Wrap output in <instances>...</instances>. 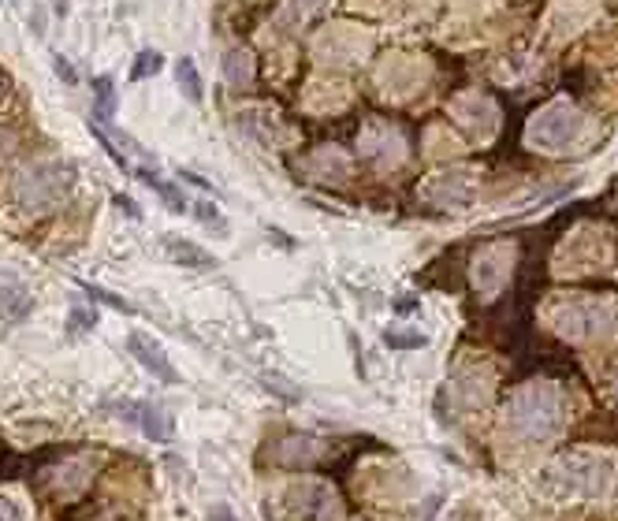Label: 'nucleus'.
Instances as JSON below:
<instances>
[{
  "mask_svg": "<svg viewBox=\"0 0 618 521\" xmlns=\"http://www.w3.org/2000/svg\"><path fill=\"white\" fill-rule=\"evenodd\" d=\"M614 324V313L600 302H574L570 310L559 313V331L574 335V340H585V335H600Z\"/></svg>",
  "mask_w": 618,
  "mask_h": 521,
  "instance_id": "423d86ee",
  "label": "nucleus"
},
{
  "mask_svg": "<svg viewBox=\"0 0 618 521\" xmlns=\"http://www.w3.org/2000/svg\"><path fill=\"white\" fill-rule=\"evenodd\" d=\"M86 294H89V298H98V302H105V305H112V310L131 313V305H127V302L116 298V294H108V291H101V287H86Z\"/></svg>",
  "mask_w": 618,
  "mask_h": 521,
  "instance_id": "aec40b11",
  "label": "nucleus"
},
{
  "mask_svg": "<svg viewBox=\"0 0 618 521\" xmlns=\"http://www.w3.org/2000/svg\"><path fill=\"white\" fill-rule=\"evenodd\" d=\"M116 205H119L123 212H127V217H131V220H142V212H138V205H135L131 198H123V194H119V198H116Z\"/></svg>",
  "mask_w": 618,
  "mask_h": 521,
  "instance_id": "393cba45",
  "label": "nucleus"
},
{
  "mask_svg": "<svg viewBox=\"0 0 618 521\" xmlns=\"http://www.w3.org/2000/svg\"><path fill=\"white\" fill-rule=\"evenodd\" d=\"M138 417H131V421H138L142 424V433L153 440V443H168L172 440V417L161 410V406H149V403H127Z\"/></svg>",
  "mask_w": 618,
  "mask_h": 521,
  "instance_id": "1a4fd4ad",
  "label": "nucleus"
},
{
  "mask_svg": "<svg viewBox=\"0 0 618 521\" xmlns=\"http://www.w3.org/2000/svg\"><path fill=\"white\" fill-rule=\"evenodd\" d=\"M127 350H131V358H138L142 369H145V373H153L157 380H164V384H175V380H179L175 365L168 361V354L161 350V343H153L149 335L131 331V335H127Z\"/></svg>",
  "mask_w": 618,
  "mask_h": 521,
  "instance_id": "0eeeda50",
  "label": "nucleus"
},
{
  "mask_svg": "<svg viewBox=\"0 0 618 521\" xmlns=\"http://www.w3.org/2000/svg\"><path fill=\"white\" fill-rule=\"evenodd\" d=\"M507 424L521 440H548L559 428V395L548 384H525L507 403Z\"/></svg>",
  "mask_w": 618,
  "mask_h": 521,
  "instance_id": "f03ea898",
  "label": "nucleus"
},
{
  "mask_svg": "<svg viewBox=\"0 0 618 521\" xmlns=\"http://www.w3.org/2000/svg\"><path fill=\"white\" fill-rule=\"evenodd\" d=\"M75 187V168L68 161H42L15 175L12 198L23 212H52Z\"/></svg>",
  "mask_w": 618,
  "mask_h": 521,
  "instance_id": "f257e3e1",
  "label": "nucleus"
},
{
  "mask_svg": "<svg viewBox=\"0 0 618 521\" xmlns=\"http://www.w3.org/2000/svg\"><path fill=\"white\" fill-rule=\"evenodd\" d=\"M585 131V116L577 105L570 101H551L548 108H540L529 127H525V138H529V145L537 149H548V153H563L570 149Z\"/></svg>",
  "mask_w": 618,
  "mask_h": 521,
  "instance_id": "20e7f679",
  "label": "nucleus"
},
{
  "mask_svg": "<svg viewBox=\"0 0 618 521\" xmlns=\"http://www.w3.org/2000/svg\"><path fill=\"white\" fill-rule=\"evenodd\" d=\"M52 68H56V75H60V79H64L68 86H75V82H79V75H75V68L68 64V56H60V52H52Z\"/></svg>",
  "mask_w": 618,
  "mask_h": 521,
  "instance_id": "4be33fe9",
  "label": "nucleus"
},
{
  "mask_svg": "<svg viewBox=\"0 0 618 521\" xmlns=\"http://www.w3.org/2000/svg\"><path fill=\"white\" fill-rule=\"evenodd\" d=\"M324 458V443L317 436H287L276 447V462L287 470H314Z\"/></svg>",
  "mask_w": 618,
  "mask_h": 521,
  "instance_id": "6e6552de",
  "label": "nucleus"
},
{
  "mask_svg": "<svg viewBox=\"0 0 618 521\" xmlns=\"http://www.w3.org/2000/svg\"><path fill=\"white\" fill-rule=\"evenodd\" d=\"M384 343L388 347H395V350H417V347H425V335H403V331H388L384 335Z\"/></svg>",
  "mask_w": 618,
  "mask_h": 521,
  "instance_id": "6ab92c4d",
  "label": "nucleus"
},
{
  "mask_svg": "<svg viewBox=\"0 0 618 521\" xmlns=\"http://www.w3.org/2000/svg\"><path fill=\"white\" fill-rule=\"evenodd\" d=\"M324 5H328V0H284V23L302 26V23H309L314 15H321Z\"/></svg>",
  "mask_w": 618,
  "mask_h": 521,
  "instance_id": "dca6fc26",
  "label": "nucleus"
},
{
  "mask_svg": "<svg viewBox=\"0 0 618 521\" xmlns=\"http://www.w3.org/2000/svg\"><path fill=\"white\" fill-rule=\"evenodd\" d=\"M94 94H98V112L94 119H108L116 112V89H112V75H98L94 82Z\"/></svg>",
  "mask_w": 618,
  "mask_h": 521,
  "instance_id": "f3484780",
  "label": "nucleus"
},
{
  "mask_svg": "<svg viewBox=\"0 0 618 521\" xmlns=\"http://www.w3.org/2000/svg\"><path fill=\"white\" fill-rule=\"evenodd\" d=\"M287 514L295 521H339V514H343V499H339V492L328 484V480H317V477H302L287 488Z\"/></svg>",
  "mask_w": 618,
  "mask_h": 521,
  "instance_id": "39448f33",
  "label": "nucleus"
},
{
  "mask_svg": "<svg viewBox=\"0 0 618 521\" xmlns=\"http://www.w3.org/2000/svg\"><path fill=\"white\" fill-rule=\"evenodd\" d=\"M71 324H75L79 331H82V328H94V324H98V313H82V310H75V313H71Z\"/></svg>",
  "mask_w": 618,
  "mask_h": 521,
  "instance_id": "b1692460",
  "label": "nucleus"
},
{
  "mask_svg": "<svg viewBox=\"0 0 618 521\" xmlns=\"http://www.w3.org/2000/svg\"><path fill=\"white\" fill-rule=\"evenodd\" d=\"M194 212H198V220H201V224H212V228H224V220H220V212H216V205H212V201H198V205H194Z\"/></svg>",
  "mask_w": 618,
  "mask_h": 521,
  "instance_id": "412c9836",
  "label": "nucleus"
},
{
  "mask_svg": "<svg viewBox=\"0 0 618 521\" xmlns=\"http://www.w3.org/2000/svg\"><path fill=\"white\" fill-rule=\"evenodd\" d=\"M503 284V250H484L477 257V287L481 294H492Z\"/></svg>",
  "mask_w": 618,
  "mask_h": 521,
  "instance_id": "9b49d317",
  "label": "nucleus"
},
{
  "mask_svg": "<svg viewBox=\"0 0 618 521\" xmlns=\"http://www.w3.org/2000/svg\"><path fill=\"white\" fill-rule=\"evenodd\" d=\"M135 175H138V179L145 182L149 191H157V194L164 198V205H168L172 212H187V209H191L187 201H183V198H179V194H175V191L168 187V182H161V175H157V172H149V168H135Z\"/></svg>",
  "mask_w": 618,
  "mask_h": 521,
  "instance_id": "2eb2a0df",
  "label": "nucleus"
},
{
  "mask_svg": "<svg viewBox=\"0 0 618 521\" xmlns=\"http://www.w3.org/2000/svg\"><path fill=\"white\" fill-rule=\"evenodd\" d=\"M175 79H179V86H183V94H187V101H191V105H201L205 86H201V75H198V68H194L191 56L175 60Z\"/></svg>",
  "mask_w": 618,
  "mask_h": 521,
  "instance_id": "4468645a",
  "label": "nucleus"
},
{
  "mask_svg": "<svg viewBox=\"0 0 618 521\" xmlns=\"http://www.w3.org/2000/svg\"><path fill=\"white\" fill-rule=\"evenodd\" d=\"M30 310H34V298H30L23 287H5V291H0V317H5V321H23Z\"/></svg>",
  "mask_w": 618,
  "mask_h": 521,
  "instance_id": "ddd939ff",
  "label": "nucleus"
},
{
  "mask_svg": "<svg viewBox=\"0 0 618 521\" xmlns=\"http://www.w3.org/2000/svg\"><path fill=\"white\" fill-rule=\"evenodd\" d=\"M220 71L231 86H250L254 82V56L246 49H228L220 60Z\"/></svg>",
  "mask_w": 618,
  "mask_h": 521,
  "instance_id": "9d476101",
  "label": "nucleus"
},
{
  "mask_svg": "<svg viewBox=\"0 0 618 521\" xmlns=\"http://www.w3.org/2000/svg\"><path fill=\"white\" fill-rule=\"evenodd\" d=\"M611 473L614 470H611L607 458L589 454V451H574V454L559 458V462L544 473V480L559 488L563 496H589V499H596V496H604L611 488Z\"/></svg>",
  "mask_w": 618,
  "mask_h": 521,
  "instance_id": "7ed1b4c3",
  "label": "nucleus"
},
{
  "mask_svg": "<svg viewBox=\"0 0 618 521\" xmlns=\"http://www.w3.org/2000/svg\"><path fill=\"white\" fill-rule=\"evenodd\" d=\"M168 247V254L179 261V265H187V268H216V257H209L201 247H194V242H183V238H168L164 242Z\"/></svg>",
  "mask_w": 618,
  "mask_h": 521,
  "instance_id": "f8f14e48",
  "label": "nucleus"
},
{
  "mask_svg": "<svg viewBox=\"0 0 618 521\" xmlns=\"http://www.w3.org/2000/svg\"><path fill=\"white\" fill-rule=\"evenodd\" d=\"M0 521H26V517H23V510H19L8 496H0Z\"/></svg>",
  "mask_w": 618,
  "mask_h": 521,
  "instance_id": "5701e85b",
  "label": "nucleus"
},
{
  "mask_svg": "<svg viewBox=\"0 0 618 521\" xmlns=\"http://www.w3.org/2000/svg\"><path fill=\"white\" fill-rule=\"evenodd\" d=\"M161 68H164V56L153 52V49H145V52H138V60H135L131 79L142 82V79H149V75H161Z\"/></svg>",
  "mask_w": 618,
  "mask_h": 521,
  "instance_id": "a211bd4d",
  "label": "nucleus"
}]
</instances>
